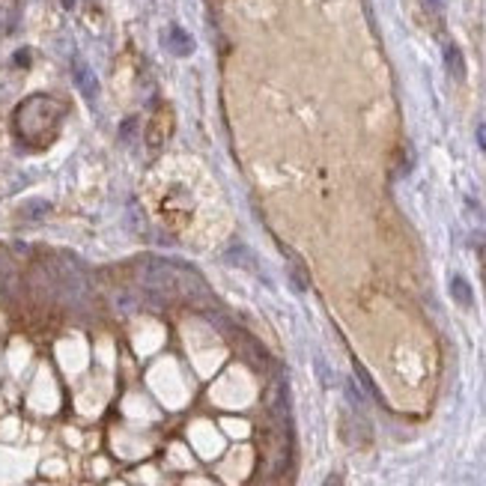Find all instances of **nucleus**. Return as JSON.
<instances>
[{
  "mask_svg": "<svg viewBox=\"0 0 486 486\" xmlns=\"http://www.w3.org/2000/svg\"><path fill=\"white\" fill-rule=\"evenodd\" d=\"M63 119V105L51 96H30L18 105L13 117V128L21 143H27L33 149H42L57 138Z\"/></svg>",
  "mask_w": 486,
  "mask_h": 486,
  "instance_id": "f257e3e1",
  "label": "nucleus"
},
{
  "mask_svg": "<svg viewBox=\"0 0 486 486\" xmlns=\"http://www.w3.org/2000/svg\"><path fill=\"white\" fill-rule=\"evenodd\" d=\"M323 486H344V478H340V474H328Z\"/></svg>",
  "mask_w": 486,
  "mask_h": 486,
  "instance_id": "f8f14e48",
  "label": "nucleus"
},
{
  "mask_svg": "<svg viewBox=\"0 0 486 486\" xmlns=\"http://www.w3.org/2000/svg\"><path fill=\"white\" fill-rule=\"evenodd\" d=\"M427 9H429V13H441V9H445V0H427Z\"/></svg>",
  "mask_w": 486,
  "mask_h": 486,
  "instance_id": "9b49d317",
  "label": "nucleus"
},
{
  "mask_svg": "<svg viewBox=\"0 0 486 486\" xmlns=\"http://www.w3.org/2000/svg\"><path fill=\"white\" fill-rule=\"evenodd\" d=\"M168 48H170L173 57H191L197 45H194V36L189 30L179 27V24H173L168 30Z\"/></svg>",
  "mask_w": 486,
  "mask_h": 486,
  "instance_id": "20e7f679",
  "label": "nucleus"
},
{
  "mask_svg": "<svg viewBox=\"0 0 486 486\" xmlns=\"http://www.w3.org/2000/svg\"><path fill=\"white\" fill-rule=\"evenodd\" d=\"M227 263H233V266H242V269H248V272H260L257 257H253V253H251L245 245L227 248Z\"/></svg>",
  "mask_w": 486,
  "mask_h": 486,
  "instance_id": "423d86ee",
  "label": "nucleus"
},
{
  "mask_svg": "<svg viewBox=\"0 0 486 486\" xmlns=\"http://www.w3.org/2000/svg\"><path fill=\"white\" fill-rule=\"evenodd\" d=\"M72 75H75V84H78L81 96L87 98V102H96V96H98V78H96V72L90 69V63H84L78 57V60L72 63Z\"/></svg>",
  "mask_w": 486,
  "mask_h": 486,
  "instance_id": "7ed1b4c3",
  "label": "nucleus"
},
{
  "mask_svg": "<svg viewBox=\"0 0 486 486\" xmlns=\"http://www.w3.org/2000/svg\"><path fill=\"white\" fill-rule=\"evenodd\" d=\"M176 295H182L185 302H191V304L212 302V293H209L206 281L191 266H185V263H176Z\"/></svg>",
  "mask_w": 486,
  "mask_h": 486,
  "instance_id": "f03ea898",
  "label": "nucleus"
},
{
  "mask_svg": "<svg viewBox=\"0 0 486 486\" xmlns=\"http://www.w3.org/2000/svg\"><path fill=\"white\" fill-rule=\"evenodd\" d=\"M66 6H72V0H66Z\"/></svg>",
  "mask_w": 486,
  "mask_h": 486,
  "instance_id": "4468645a",
  "label": "nucleus"
},
{
  "mask_svg": "<svg viewBox=\"0 0 486 486\" xmlns=\"http://www.w3.org/2000/svg\"><path fill=\"white\" fill-rule=\"evenodd\" d=\"M450 298L459 304V307H471V302H474V293H471V286H469V281L462 278V274H454L450 278Z\"/></svg>",
  "mask_w": 486,
  "mask_h": 486,
  "instance_id": "0eeeda50",
  "label": "nucleus"
},
{
  "mask_svg": "<svg viewBox=\"0 0 486 486\" xmlns=\"http://www.w3.org/2000/svg\"><path fill=\"white\" fill-rule=\"evenodd\" d=\"M355 373H358V379H361V385H364V388H367L370 394H376V385L370 382V376H367V370H364L361 364H355Z\"/></svg>",
  "mask_w": 486,
  "mask_h": 486,
  "instance_id": "9d476101",
  "label": "nucleus"
},
{
  "mask_svg": "<svg viewBox=\"0 0 486 486\" xmlns=\"http://www.w3.org/2000/svg\"><path fill=\"white\" fill-rule=\"evenodd\" d=\"M445 69L457 84L466 81V57H462V48L454 45V42L445 45Z\"/></svg>",
  "mask_w": 486,
  "mask_h": 486,
  "instance_id": "39448f33",
  "label": "nucleus"
},
{
  "mask_svg": "<svg viewBox=\"0 0 486 486\" xmlns=\"http://www.w3.org/2000/svg\"><path fill=\"white\" fill-rule=\"evenodd\" d=\"M290 272H293V284H295V290H307V272L304 266L298 263L293 253H290Z\"/></svg>",
  "mask_w": 486,
  "mask_h": 486,
  "instance_id": "1a4fd4ad",
  "label": "nucleus"
},
{
  "mask_svg": "<svg viewBox=\"0 0 486 486\" xmlns=\"http://www.w3.org/2000/svg\"><path fill=\"white\" fill-rule=\"evenodd\" d=\"M478 147L486 152V126H478Z\"/></svg>",
  "mask_w": 486,
  "mask_h": 486,
  "instance_id": "ddd939ff",
  "label": "nucleus"
},
{
  "mask_svg": "<svg viewBox=\"0 0 486 486\" xmlns=\"http://www.w3.org/2000/svg\"><path fill=\"white\" fill-rule=\"evenodd\" d=\"M51 212V203L48 200H27L21 206V215L24 218H39V215H48Z\"/></svg>",
  "mask_w": 486,
  "mask_h": 486,
  "instance_id": "6e6552de",
  "label": "nucleus"
}]
</instances>
